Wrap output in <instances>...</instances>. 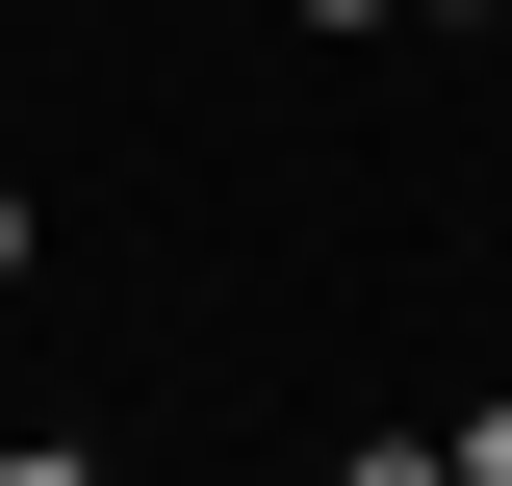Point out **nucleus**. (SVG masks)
Returning <instances> with one entry per match:
<instances>
[{
    "label": "nucleus",
    "mask_w": 512,
    "mask_h": 486,
    "mask_svg": "<svg viewBox=\"0 0 512 486\" xmlns=\"http://www.w3.org/2000/svg\"><path fill=\"white\" fill-rule=\"evenodd\" d=\"M333 486H461V435H359V461H333Z\"/></svg>",
    "instance_id": "nucleus-1"
},
{
    "label": "nucleus",
    "mask_w": 512,
    "mask_h": 486,
    "mask_svg": "<svg viewBox=\"0 0 512 486\" xmlns=\"http://www.w3.org/2000/svg\"><path fill=\"white\" fill-rule=\"evenodd\" d=\"M0 486H103V461H77V435H0Z\"/></svg>",
    "instance_id": "nucleus-2"
},
{
    "label": "nucleus",
    "mask_w": 512,
    "mask_h": 486,
    "mask_svg": "<svg viewBox=\"0 0 512 486\" xmlns=\"http://www.w3.org/2000/svg\"><path fill=\"white\" fill-rule=\"evenodd\" d=\"M461 486H512V410H461Z\"/></svg>",
    "instance_id": "nucleus-3"
},
{
    "label": "nucleus",
    "mask_w": 512,
    "mask_h": 486,
    "mask_svg": "<svg viewBox=\"0 0 512 486\" xmlns=\"http://www.w3.org/2000/svg\"><path fill=\"white\" fill-rule=\"evenodd\" d=\"M282 26H410V0H282Z\"/></svg>",
    "instance_id": "nucleus-4"
},
{
    "label": "nucleus",
    "mask_w": 512,
    "mask_h": 486,
    "mask_svg": "<svg viewBox=\"0 0 512 486\" xmlns=\"http://www.w3.org/2000/svg\"><path fill=\"white\" fill-rule=\"evenodd\" d=\"M0 282H26V180H0Z\"/></svg>",
    "instance_id": "nucleus-5"
}]
</instances>
